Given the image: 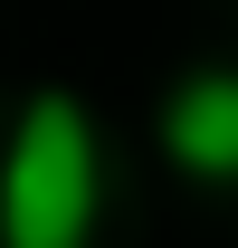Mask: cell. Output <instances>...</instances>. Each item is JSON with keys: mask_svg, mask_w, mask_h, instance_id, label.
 Returning <instances> with one entry per match:
<instances>
[{"mask_svg": "<svg viewBox=\"0 0 238 248\" xmlns=\"http://www.w3.org/2000/svg\"><path fill=\"white\" fill-rule=\"evenodd\" d=\"M152 124L191 182H238V67H191Z\"/></svg>", "mask_w": 238, "mask_h": 248, "instance_id": "7a4b0ae2", "label": "cell"}, {"mask_svg": "<svg viewBox=\"0 0 238 248\" xmlns=\"http://www.w3.org/2000/svg\"><path fill=\"white\" fill-rule=\"evenodd\" d=\"M105 153L67 86H38L0 153V248H95Z\"/></svg>", "mask_w": 238, "mask_h": 248, "instance_id": "6da1fadb", "label": "cell"}]
</instances>
